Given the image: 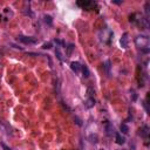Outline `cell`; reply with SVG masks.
<instances>
[{
	"label": "cell",
	"instance_id": "1",
	"mask_svg": "<svg viewBox=\"0 0 150 150\" xmlns=\"http://www.w3.org/2000/svg\"><path fill=\"white\" fill-rule=\"evenodd\" d=\"M135 45L137 48H139L143 53H148L149 52V38L147 35H137L135 38Z\"/></svg>",
	"mask_w": 150,
	"mask_h": 150
},
{
	"label": "cell",
	"instance_id": "22",
	"mask_svg": "<svg viewBox=\"0 0 150 150\" xmlns=\"http://www.w3.org/2000/svg\"><path fill=\"white\" fill-rule=\"evenodd\" d=\"M131 96H133V101H136V100H137V94L134 91H131Z\"/></svg>",
	"mask_w": 150,
	"mask_h": 150
},
{
	"label": "cell",
	"instance_id": "4",
	"mask_svg": "<svg viewBox=\"0 0 150 150\" xmlns=\"http://www.w3.org/2000/svg\"><path fill=\"white\" fill-rule=\"evenodd\" d=\"M17 40L19 42H22L25 45H35L38 44V39L33 38V36H25V35H19L17 38Z\"/></svg>",
	"mask_w": 150,
	"mask_h": 150
},
{
	"label": "cell",
	"instance_id": "23",
	"mask_svg": "<svg viewBox=\"0 0 150 150\" xmlns=\"http://www.w3.org/2000/svg\"><path fill=\"white\" fill-rule=\"evenodd\" d=\"M1 147H3V149H4V150H12V149L9 148V147H7L5 143H1Z\"/></svg>",
	"mask_w": 150,
	"mask_h": 150
},
{
	"label": "cell",
	"instance_id": "10",
	"mask_svg": "<svg viewBox=\"0 0 150 150\" xmlns=\"http://www.w3.org/2000/svg\"><path fill=\"white\" fill-rule=\"evenodd\" d=\"M115 141H116V143H117V144L122 145V144H124V143H126V137H124V136H122L120 133H116V134H115Z\"/></svg>",
	"mask_w": 150,
	"mask_h": 150
},
{
	"label": "cell",
	"instance_id": "7",
	"mask_svg": "<svg viewBox=\"0 0 150 150\" xmlns=\"http://www.w3.org/2000/svg\"><path fill=\"white\" fill-rule=\"evenodd\" d=\"M128 33H123V35L120 39V44H121L122 48H128V42H129V38Z\"/></svg>",
	"mask_w": 150,
	"mask_h": 150
},
{
	"label": "cell",
	"instance_id": "11",
	"mask_svg": "<svg viewBox=\"0 0 150 150\" xmlns=\"http://www.w3.org/2000/svg\"><path fill=\"white\" fill-rule=\"evenodd\" d=\"M106 134H107V136H113V134H114V127H113V124L110 123V122H108L107 124H106Z\"/></svg>",
	"mask_w": 150,
	"mask_h": 150
},
{
	"label": "cell",
	"instance_id": "17",
	"mask_svg": "<svg viewBox=\"0 0 150 150\" xmlns=\"http://www.w3.org/2000/svg\"><path fill=\"white\" fill-rule=\"evenodd\" d=\"M104 68H106L107 74H108V75L110 74V72H109V71H110V61H109V60H107V61H106V66H104Z\"/></svg>",
	"mask_w": 150,
	"mask_h": 150
},
{
	"label": "cell",
	"instance_id": "5",
	"mask_svg": "<svg viewBox=\"0 0 150 150\" xmlns=\"http://www.w3.org/2000/svg\"><path fill=\"white\" fill-rule=\"evenodd\" d=\"M76 5L83 9H93L96 6L95 1H89V0H83V1H77Z\"/></svg>",
	"mask_w": 150,
	"mask_h": 150
},
{
	"label": "cell",
	"instance_id": "12",
	"mask_svg": "<svg viewBox=\"0 0 150 150\" xmlns=\"http://www.w3.org/2000/svg\"><path fill=\"white\" fill-rule=\"evenodd\" d=\"M55 55H56L59 61L63 62V55H62V52H61V49H60L59 46H56V48H55Z\"/></svg>",
	"mask_w": 150,
	"mask_h": 150
},
{
	"label": "cell",
	"instance_id": "18",
	"mask_svg": "<svg viewBox=\"0 0 150 150\" xmlns=\"http://www.w3.org/2000/svg\"><path fill=\"white\" fill-rule=\"evenodd\" d=\"M89 139H91L92 143H96V142H97V135H96V134H95V135H92L91 137H89Z\"/></svg>",
	"mask_w": 150,
	"mask_h": 150
},
{
	"label": "cell",
	"instance_id": "13",
	"mask_svg": "<svg viewBox=\"0 0 150 150\" xmlns=\"http://www.w3.org/2000/svg\"><path fill=\"white\" fill-rule=\"evenodd\" d=\"M81 72H82V76L86 77V79L89 77V75H91V73H89V69H88V67L86 65L81 66Z\"/></svg>",
	"mask_w": 150,
	"mask_h": 150
},
{
	"label": "cell",
	"instance_id": "14",
	"mask_svg": "<svg viewBox=\"0 0 150 150\" xmlns=\"http://www.w3.org/2000/svg\"><path fill=\"white\" fill-rule=\"evenodd\" d=\"M73 51H74V45H73V44H69V45L66 47V55H67V56H71L72 53H73Z\"/></svg>",
	"mask_w": 150,
	"mask_h": 150
},
{
	"label": "cell",
	"instance_id": "15",
	"mask_svg": "<svg viewBox=\"0 0 150 150\" xmlns=\"http://www.w3.org/2000/svg\"><path fill=\"white\" fill-rule=\"evenodd\" d=\"M44 21H45L47 25L51 26V25L53 24V18H52L51 15H45V17H44Z\"/></svg>",
	"mask_w": 150,
	"mask_h": 150
},
{
	"label": "cell",
	"instance_id": "19",
	"mask_svg": "<svg viewBox=\"0 0 150 150\" xmlns=\"http://www.w3.org/2000/svg\"><path fill=\"white\" fill-rule=\"evenodd\" d=\"M42 48L44 49H51L52 48V42H46L42 45Z\"/></svg>",
	"mask_w": 150,
	"mask_h": 150
},
{
	"label": "cell",
	"instance_id": "21",
	"mask_svg": "<svg viewBox=\"0 0 150 150\" xmlns=\"http://www.w3.org/2000/svg\"><path fill=\"white\" fill-rule=\"evenodd\" d=\"M74 120L76 121V124H77V126H82V122H81V120H80L79 117H76V116H75V117H74Z\"/></svg>",
	"mask_w": 150,
	"mask_h": 150
},
{
	"label": "cell",
	"instance_id": "6",
	"mask_svg": "<svg viewBox=\"0 0 150 150\" xmlns=\"http://www.w3.org/2000/svg\"><path fill=\"white\" fill-rule=\"evenodd\" d=\"M81 63L80 62H77V61H73L72 63H71V69L75 73V74H79L80 72H81Z\"/></svg>",
	"mask_w": 150,
	"mask_h": 150
},
{
	"label": "cell",
	"instance_id": "9",
	"mask_svg": "<svg viewBox=\"0 0 150 150\" xmlns=\"http://www.w3.org/2000/svg\"><path fill=\"white\" fill-rule=\"evenodd\" d=\"M95 103H96L95 98L91 96V97H88V98L86 100V102H85V107H86L87 109H91V108H93V107L95 106Z\"/></svg>",
	"mask_w": 150,
	"mask_h": 150
},
{
	"label": "cell",
	"instance_id": "2",
	"mask_svg": "<svg viewBox=\"0 0 150 150\" xmlns=\"http://www.w3.org/2000/svg\"><path fill=\"white\" fill-rule=\"evenodd\" d=\"M130 22L136 24L138 27H141V28H148L149 27L148 19L142 17L139 13H134V14L130 15Z\"/></svg>",
	"mask_w": 150,
	"mask_h": 150
},
{
	"label": "cell",
	"instance_id": "8",
	"mask_svg": "<svg viewBox=\"0 0 150 150\" xmlns=\"http://www.w3.org/2000/svg\"><path fill=\"white\" fill-rule=\"evenodd\" d=\"M138 135L141 137H143V138H147L148 135H149V128L147 126H143L142 128H139L138 129Z\"/></svg>",
	"mask_w": 150,
	"mask_h": 150
},
{
	"label": "cell",
	"instance_id": "3",
	"mask_svg": "<svg viewBox=\"0 0 150 150\" xmlns=\"http://www.w3.org/2000/svg\"><path fill=\"white\" fill-rule=\"evenodd\" d=\"M98 36H100V40H101L102 42H104V44H110L112 39L114 36V33H113L112 29L103 28V29H101V31H100Z\"/></svg>",
	"mask_w": 150,
	"mask_h": 150
},
{
	"label": "cell",
	"instance_id": "25",
	"mask_svg": "<svg viewBox=\"0 0 150 150\" xmlns=\"http://www.w3.org/2000/svg\"><path fill=\"white\" fill-rule=\"evenodd\" d=\"M100 150H104V149H100Z\"/></svg>",
	"mask_w": 150,
	"mask_h": 150
},
{
	"label": "cell",
	"instance_id": "16",
	"mask_svg": "<svg viewBox=\"0 0 150 150\" xmlns=\"http://www.w3.org/2000/svg\"><path fill=\"white\" fill-rule=\"evenodd\" d=\"M120 129H121V131L123 134H128L129 133V127L126 124V123H122L121 126H120Z\"/></svg>",
	"mask_w": 150,
	"mask_h": 150
},
{
	"label": "cell",
	"instance_id": "20",
	"mask_svg": "<svg viewBox=\"0 0 150 150\" xmlns=\"http://www.w3.org/2000/svg\"><path fill=\"white\" fill-rule=\"evenodd\" d=\"M55 42L59 44V45H61V46H66V44L62 41V40H59V39H55Z\"/></svg>",
	"mask_w": 150,
	"mask_h": 150
},
{
	"label": "cell",
	"instance_id": "24",
	"mask_svg": "<svg viewBox=\"0 0 150 150\" xmlns=\"http://www.w3.org/2000/svg\"><path fill=\"white\" fill-rule=\"evenodd\" d=\"M114 4H117V5H120V4H121V1H113Z\"/></svg>",
	"mask_w": 150,
	"mask_h": 150
}]
</instances>
